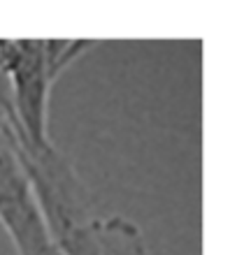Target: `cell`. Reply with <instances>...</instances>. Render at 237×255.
Segmentation results:
<instances>
[{"instance_id": "1", "label": "cell", "mask_w": 237, "mask_h": 255, "mask_svg": "<svg viewBox=\"0 0 237 255\" xmlns=\"http://www.w3.org/2000/svg\"><path fill=\"white\" fill-rule=\"evenodd\" d=\"M98 40H0V70L7 74L23 148H44L49 137V98L65 70L91 51Z\"/></svg>"}, {"instance_id": "2", "label": "cell", "mask_w": 237, "mask_h": 255, "mask_svg": "<svg viewBox=\"0 0 237 255\" xmlns=\"http://www.w3.org/2000/svg\"><path fill=\"white\" fill-rule=\"evenodd\" d=\"M21 165L30 181L42 221L58 251L98 218L93 197L68 155L54 144L44 148H19Z\"/></svg>"}, {"instance_id": "3", "label": "cell", "mask_w": 237, "mask_h": 255, "mask_svg": "<svg viewBox=\"0 0 237 255\" xmlns=\"http://www.w3.org/2000/svg\"><path fill=\"white\" fill-rule=\"evenodd\" d=\"M0 223L16 255H61L47 232L30 181L19 158V144L0 130Z\"/></svg>"}, {"instance_id": "4", "label": "cell", "mask_w": 237, "mask_h": 255, "mask_svg": "<svg viewBox=\"0 0 237 255\" xmlns=\"http://www.w3.org/2000/svg\"><path fill=\"white\" fill-rule=\"evenodd\" d=\"M0 130L19 144V148L26 146V137H23V130L19 126V119H16V109H14V95H12V86H9V79L7 74L0 70Z\"/></svg>"}]
</instances>
